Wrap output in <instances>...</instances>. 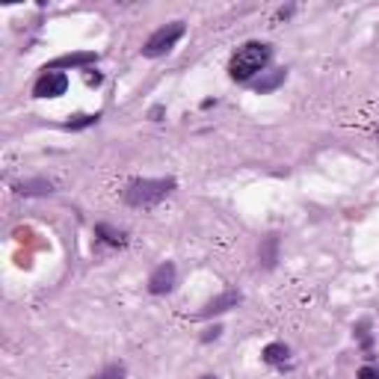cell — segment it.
Returning a JSON list of instances; mask_svg holds the SVG:
<instances>
[{
    "label": "cell",
    "instance_id": "cell-1",
    "mask_svg": "<svg viewBox=\"0 0 379 379\" xmlns=\"http://www.w3.org/2000/svg\"><path fill=\"white\" fill-rule=\"evenodd\" d=\"M270 57H273V48L270 45H261V42H249V45H243L234 54V59H231V78L234 80H249L252 74H258L264 66L270 62Z\"/></svg>",
    "mask_w": 379,
    "mask_h": 379
},
{
    "label": "cell",
    "instance_id": "cell-2",
    "mask_svg": "<svg viewBox=\"0 0 379 379\" xmlns=\"http://www.w3.org/2000/svg\"><path fill=\"white\" fill-rule=\"evenodd\" d=\"M172 190H175L172 178H157V181L145 178V181H134V184L124 187L122 199L128 201V205H134V208H151V205H157L160 199H166Z\"/></svg>",
    "mask_w": 379,
    "mask_h": 379
},
{
    "label": "cell",
    "instance_id": "cell-3",
    "mask_svg": "<svg viewBox=\"0 0 379 379\" xmlns=\"http://www.w3.org/2000/svg\"><path fill=\"white\" fill-rule=\"evenodd\" d=\"M181 36H184V24L181 21H172V24H166V27H160V30H155V33L148 36L143 54L145 57H163V54H169Z\"/></svg>",
    "mask_w": 379,
    "mask_h": 379
},
{
    "label": "cell",
    "instance_id": "cell-4",
    "mask_svg": "<svg viewBox=\"0 0 379 379\" xmlns=\"http://www.w3.org/2000/svg\"><path fill=\"white\" fill-rule=\"evenodd\" d=\"M66 90H69L66 74H62V71H45L33 92H36V98H59Z\"/></svg>",
    "mask_w": 379,
    "mask_h": 379
},
{
    "label": "cell",
    "instance_id": "cell-5",
    "mask_svg": "<svg viewBox=\"0 0 379 379\" xmlns=\"http://www.w3.org/2000/svg\"><path fill=\"white\" fill-rule=\"evenodd\" d=\"M175 287V264L166 261V264H160V267L151 273V279H148V290L151 294H169V290Z\"/></svg>",
    "mask_w": 379,
    "mask_h": 379
},
{
    "label": "cell",
    "instance_id": "cell-6",
    "mask_svg": "<svg viewBox=\"0 0 379 379\" xmlns=\"http://www.w3.org/2000/svg\"><path fill=\"white\" fill-rule=\"evenodd\" d=\"M240 299H243V296H240L237 290H229V294H222V296H217V299H210L208 306H205V308H201V311L196 314V317H210V314H222V311L234 308Z\"/></svg>",
    "mask_w": 379,
    "mask_h": 379
},
{
    "label": "cell",
    "instance_id": "cell-7",
    "mask_svg": "<svg viewBox=\"0 0 379 379\" xmlns=\"http://www.w3.org/2000/svg\"><path fill=\"white\" fill-rule=\"evenodd\" d=\"M95 59L98 57L92 54V50H83V54H66L57 62H50V69H45V71H57V69H69V66H90V62H95Z\"/></svg>",
    "mask_w": 379,
    "mask_h": 379
},
{
    "label": "cell",
    "instance_id": "cell-8",
    "mask_svg": "<svg viewBox=\"0 0 379 379\" xmlns=\"http://www.w3.org/2000/svg\"><path fill=\"white\" fill-rule=\"evenodd\" d=\"M18 193H24V196L54 193V184H50V181H24V184H18Z\"/></svg>",
    "mask_w": 379,
    "mask_h": 379
},
{
    "label": "cell",
    "instance_id": "cell-9",
    "mask_svg": "<svg viewBox=\"0 0 379 379\" xmlns=\"http://www.w3.org/2000/svg\"><path fill=\"white\" fill-rule=\"evenodd\" d=\"M285 80V69H279V71H270L267 74V78H264V80H258L255 83V90L258 92H267V90H276V86H279Z\"/></svg>",
    "mask_w": 379,
    "mask_h": 379
},
{
    "label": "cell",
    "instance_id": "cell-10",
    "mask_svg": "<svg viewBox=\"0 0 379 379\" xmlns=\"http://www.w3.org/2000/svg\"><path fill=\"white\" fill-rule=\"evenodd\" d=\"M264 359H267L270 364H282V362H287V347L285 344H270L267 350H264Z\"/></svg>",
    "mask_w": 379,
    "mask_h": 379
},
{
    "label": "cell",
    "instance_id": "cell-11",
    "mask_svg": "<svg viewBox=\"0 0 379 379\" xmlns=\"http://www.w3.org/2000/svg\"><path fill=\"white\" fill-rule=\"evenodd\" d=\"M95 231H98V234H104V240H107V243H113V246H122V243H124V234L107 229V225H98Z\"/></svg>",
    "mask_w": 379,
    "mask_h": 379
},
{
    "label": "cell",
    "instance_id": "cell-12",
    "mask_svg": "<svg viewBox=\"0 0 379 379\" xmlns=\"http://www.w3.org/2000/svg\"><path fill=\"white\" fill-rule=\"evenodd\" d=\"M95 379H124V368L122 364H113V368H107L104 373H98Z\"/></svg>",
    "mask_w": 379,
    "mask_h": 379
},
{
    "label": "cell",
    "instance_id": "cell-13",
    "mask_svg": "<svg viewBox=\"0 0 379 379\" xmlns=\"http://www.w3.org/2000/svg\"><path fill=\"white\" fill-rule=\"evenodd\" d=\"M92 122H98V116H78V122H69L66 128H74V131H78V128H86V124H92Z\"/></svg>",
    "mask_w": 379,
    "mask_h": 379
},
{
    "label": "cell",
    "instance_id": "cell-14",
    "mask_svg": "<svg viewBox=\"0 0 379 379\" xmlns=\"http://www.w3.org/2000/svg\"><path fill=\"white\" fill-rule=\"evenodd\" d=\"M359 379H379V373H376L373 368H362V371H359Z\"/></svg>",
    "mask_w": 379,
    "mask_h": 379
},
{
    "label": "cell",
    "instance_id": "cell-15",
    "mask_svg": "<svg viewBox=\"0 0 379 379\" xmlns=\"http://www.w3.org/2000/svg\"><path fill=\"white\" fill-rule=\"evenodd\" d=\"M205 379H217V376H205Z\"/></svg>",
    "mask_w": 379,
    "mask_h": 379
}]
</instances>
